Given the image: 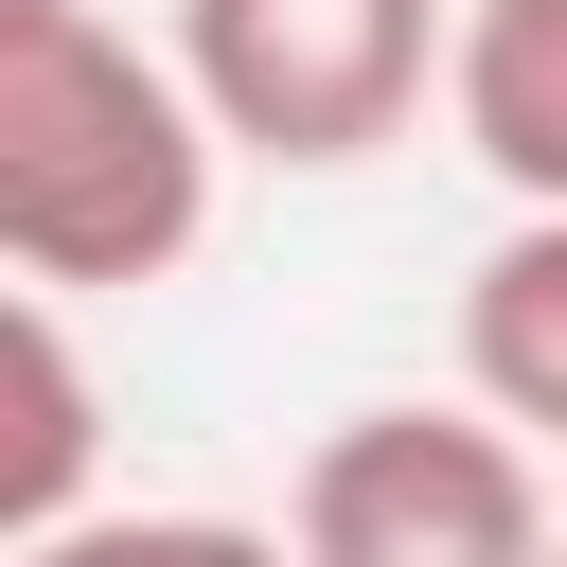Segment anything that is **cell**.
I'll return each instance as SVG.
<instances>
[{"label":"cell","mask_w":567,"mask_h":567,"mask_svg":"<svg viewBox=\"0 0 567 567\" xmlns=\"http://www.w3.org/2000/svg\"><path fill=\"white\" fill-rule=\"evenodd\" d=\"M213 106L177 53L106 35L89 0H0V266L35 301L177 284L213 248Z\"/></svg>","instance_id":"1"},{"label":"cell","mask_w":567,"mask_h":567,"mask_svg":"<svg viewBox=\"0 0 567 567\" xmlns=\"http://www.w3.org/2000/svg\"><path fill=\"white\" fill-rule=\"evenodd\" d=\"M177 71H195L230 159L354 177L461 71V0H177Z\"/></svg>","instance_id":"2"},{"label":"cell","mask_w":567,"mask_h":567,"mask_svg":"<svg viewBox=\"0 0 567 567\" xmlns=\"http://www.w3.org/2000/svg\"><path fill=\"white\" fill-rule=\"evenodd\" d=\"M284 549L301 567H567L549 532V478L496 408H354L301 443V496H284Z\"/></svg>","instance_id":"3"},{"label":"cell","mask_w":567,"mask_h":567,"mask_svg":"<svg viewBox=\"0 0 567 567\" xmlns=\"http://www.w3.org/2000/svg\"><path fill=\"white\" fill-rule=\"evenodd\" d=\"M443 124L514 213H567V0H461Z\"/></svg>","instance_id":"4"},{"label":"cell","mask_w":567,"mask_h":567,"mask_svg":"<svg viewBox=\"0 0 567 567\" xmlns=\"http://www.w3.org/2000/svg\"><path fill=\"white\" fill-rule=\"evenodd\" d=\"M461 390L514 443H567V213H514L461 284Z\"/></svg>","instance_id":"5"},{"label":"cell","mask_w":567,"mask_h":567,"mask_svg":"<svg viewBox=\"0 0 567 567\" xmlns=\"http://www.w3.org/2000/svg\"><path fill=\"white\" fill-rule=\"evenodd\" d=\"M0 372H18V443H0V567L18 549H53V532H89V354H71V301H35L18 284V319H0Z\"/></svg>","instance_id":"6"},{"label":"cell","mask_w":567,"mask_h":567,"mask_svg":"<svg viewBox=\"0 0 567 567\" xmlns=\"http://www.w3.org/2000/svg\"><path fill=\"white\" fill-rule=\"evenodd\" d=\"M18 567H301V549L248 532V514H89V532H53Z\"/></svg>","instance_id":"7"}]
</instances>
